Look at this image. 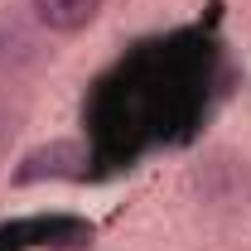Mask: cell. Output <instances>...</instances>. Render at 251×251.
Instances as JSON below:
<instances>
[{"mask_svg": "<svg viewBox=\"0 0 251 251\" xmlns=\"http://www.w3.org/2000/svg\"><path fill=\"white\" fill-rule=\"evenodd\" d=\"M77 164H87L82 145H73V140H53V145L34 150V155L20 164L15 184H34V179H73V174H77Z\"/></svg>", "mask_w": 251, "mask_h": 251, "instance_id": "obj_1", "label": "cell"}, {"mask_svg": "<svg viewBox=\"0 0 251 251\" xmlns=\"http://www.w3.org/2000/svg\"><path fill=\"white\" fill-rule=\"evenodd\" d=\"M34 25L49 34H77L101 15V0H29Z\"/></svg>", "mask_w": 251, "mask_h": 251, "instance_id": "obj_2", "label": "cell"}, {"mask_svg": "<svg viewBox=\"0 0 251 251\" xmlns=\"http://www.w3.org/2000/svg\"><path fill=\"white\" fill-rule=\"evenodd\" d=\"M39 58V39H34L29 25L0 15V68H20V63Z\"/></svg>", "mask_w": 251, "mask_h": 251, "instance_id": "obj_3", "label": "cell"}]
</instances>
